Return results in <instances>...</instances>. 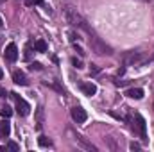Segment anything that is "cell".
I'll use <instances>...</instances> for the list:
<instances>
[{
	"instance_id": "obj_9",
	"label": "cell",
	"mask_w": 154,
	"mask_h": 152,
	"mask_svg": "<svg viewBox=\"0 0 154 152\" xmlns=\"http://www.w3.org/2000/svg\"><path fill=\"white\" fill-rule=\"evenodd\" d=\"M142 59V54L140 52H129L125 57H124V63L125 65H134V63H138Z\"/></svg>"
},
{
	"instance_id": "obj_3",
	"label": "cell",
	"mask_w": 154,
	"mask_h": 152,
	"mask_svg": "<svg viewBox=\"0 0 154 152\" xmlns=\"http://www.w3.org/2000/svg\"><path fill=\"white\" fill-rule=\"evenodd\" d=\"M90 47H91V50L95 52V54H99V56H111L113 54V50H111V47H108L104 41L100 38H97L95 34H90Z\"/></svg>"
},
{
	"instance_id": "obj_16",
	"label": "cell",
	"mask_w": 154,
	"mask_h": 152,
	"mask_svg": "<svg viewBox=\"0 0 154 152\" xmlns=\"http://www.w3.org/2000/svg\"><path fill=\"white\" fill-rule=\"evenodd\" d=\"M38 143H39V147H52V141H50L47 136H39Z\"/></svg>"
},
{
	"instance_id": "obj_7",
	"label": "cell",
	"mask_w": 154,
	"mask_h": 152,
	"mask_svg": "<svg viewBox=\"0 0 154 152\" xmlns=\"http://www.w3.org/2000/svg\"><path fill=\"white\" fill-rule=\"evenodd\" d=\"M81 91H82L84 95L91 97V95L97 93V86H95L93 82H81Z\"/></svg>"
},
{
	"instance_id": "obj_18",
	"label": "cell",
	"mask_w": 154,
	"mask_h": 152,
	"mask_svg": "<svg viewBox=\"0 0 154 152\" xmlns=\"http://www.w3.org/2000/svg\"><path fill=\"white\" fill-rule=\"evenodd\" d=\"M68 38H70V41H72V43H77V39H79V34H77L75 31H70V32H68Z\"/></svg>"
},
{
	"instance_id": "obj_21",
	"label": "cell",
	"mask_w": 154,
	"mask_h": 152,
	"mask_svg": "<svg viewBox=\"0 0 154 152\" xmlns=\"http://www.w3.org/2000/svg\"><path fill=\"white\" fill-rule=\"evenodd\" d=\"M72 65H74L75 68H82V63H81L77 57H72Z\"/></svg>"
},
{
	"instance_id": "obj_10",
	"label": "cell",
	"mask_w": 154,
	"mask_h": 152,
	"mask_svg": "<svg viewBox=\"0 0 154 152\" xmlns=\"http://www.w3.org/2000/svg\"><path fill=\"white\" fill-rule=\"evenodd\" d=\"M11 134V123L7 120H2L0 122V138H7Z\"/></svg>"
},
{
	"instance_id": "obj_24",
	"label": "cell",
	"mask_w": 154,
	"mask_h": 152,
	"mask_svg": "<svg viewBox=\"0 0 154 152\" xmlns=\"http://www.w3.org/2000/svg\"><path fill=\"white\" fill-rule=\"evenodd\" d=\"M90 72H91V74H99V68H97L95 65H91V68H90Z\"/></svg>"
},
{
	"instance_id": "obj_6",
	"label": "cell",
	"mask_w": 154,
	"mask_h": 152,
	"mask_svg": "<svg viewBox=\"0 0 154 152\" xmlns=\"http://www.w3.org/2000/svg\"><path fill=\"white\" fill-rule=\"evenodd\" d=\"M4 56H5V59H7V61L14 63V61L18 59V47H16L14 43H9V45L5 47V52H4Z\"/></svg>"
},
{
	"instance_id": "obj_23",
	"label": "cell",
	"mask_w": 154,
	"mask_h": 152,
	"mask_svg": "<svg viewBox=\"0 0 154 152\" xmlns=\"http://www.w3.org/2000/svg\"><path fill=\"white\" fill-rule=\"evenodd\" d=\"M31 70H41V65H39V63H31Z\"/></svg>"
},
{
	"instance_id": "obj_2",
	"label": "cell",
	"mask_w": 154,
	"mask_h": 152,
	"mask_svg": "<svg viewBox=\"0 0 154 152\" xmlns=\"http://www.w3.org/2000/svg\"><path fill=\"white\" fill-rule=\"evenodd\" d=\"M131 129L140 134V138L143 141H147V123H145V118L140 113H134V116L131 118Z\"/></svg>"
},
{
	"instance_id": "obj_26",
	"label": "cell",
	"mask_w": 154,
	"mask_h": 152,
	"mask_svg": "<svg viewBox=\"0 0 154 152\" xmlns=\"http://www.w3.org/2000/svg\"><path fill=\"white\" fill-rule=\"evenodd\" d=\"M2 77H4V72H2V68H0V79H2Z\"/></svg>"
},
{
	"instance_id": "obj_13",
	"label": "cell",
	"mask_w": 154,
	"mask_h": 152,
	"mask_svg": "<svg viewBox=\"0 0 154 152\" xmlns=\"http://www.w3.org/2000/svg\"><path fill=\"white\" fill-rule=\"evenodd\" d=\"M43 127V108H38V111H36V129H41Z\"/></svg>"
},
{
	"instance_id": "obj_14",
	"label": "cell",
	"mask_w": 154,
	"mask_h": 152,
	"mask_svg": "<svg viewBox=\"0 0 154 152\" xmlns=\"http://www.w3.org/2000/svg\"><path fill=\"white\" fill-rule=\"evenodd\" d=\"M34 50L36 52H47V43L43 39H36L34 41Z\"/></svg>"
},
{
	"instance_id": "obj_19",
	"label": "cell",
	"mask_w": 154,
	"mask_h": 152,
	"mask_svg": "<svg viewBox=\"0 0 154 152\" xmlns=\"http://www.w3.org/2000/svg\"><path fill=\"white\" fill-rule=\"evenodd\" d=\"M7 149H9V150H14V152H18V150H20L18 143H14V141H9V143H7Z\"/></svg>"
},
{
	"instance_id": "obj_22",
	"label": "cell",
	"mask_w": 154,
	"mask_h": 152,
	"mask_svg": "<svg viewBox=\"0 0 154 152\" xmlns=\"http://www.w3.org/2000/svg\"><path fill=\"white\" fill-rule=\"evenodd\" d=\"M32 4L41 5V4H43V0H25V5H32Z\"/></svg>"
},
{
	"instance_id": "obj_1",
	"label": "cell",
	"mask_w": 154,
	"mask_h": 152,
	"mask_svg": "<svg viewBox=\"0 0 154 152\" xmlns=\"http://www.w3.org/2000/svg\"><path fill=\"white\" fill-rule=\"evenodd\" d=\"M65 16H66V22L70 23V25H74L77 29H81V31H84V32H88V34H93L91 32V29L88 27V22L77 13L75 9H72V7H66V11H65Z\"/></svg>"
},
{
	"instance_id": "obj_25",
	"label": "cell",
	"mask_w": 154,
	"mask_h": 152,
	"mask_svg": "<svg viewBox=\"0 0 154 152\" xmlns=\"http://www.w3.org/2000/svg\"><path fill=\"white\" fill-rule=\"evenodd\" d=\"M5 95H7V93H5V90H4V88H0V97H5Z\"/></svg>"
},
{
	"instance_id": "obj_15",
	"label": "cell",
	"mask_w": 154,
	"mask_h": 152,
	"mask_svg": "<svg viewBox=\"0 0 154 152\" xmlns=\"http://www.w3.org/2000/svg\"><path fill=\"white\" fill-rule=\"evenodd\" d=\"M0 114H2V116H5V118H9V116L13 114V109H11L7 104H5V106H0Z\"/></svg>"
},
{
	"instance_id": "obj_12",
	"label": "cell",
	"mask_w": 154,
	"mask_h": 152,
	"mask_svg": "<svg viewBox=\"0 0 154 152\" xmlns=\"http://www.w3.org/2000/svg\"><path fill=\"white\" fill-rule=\"evenodd\" d=\"M75 141L81 145V147H82V149H86V150H97V149H95L91 143H88V141H86V140H84L81 134H77V136H75Z\"/></svg>"
},
{
	"instance_id": "obj_17",
	"label": "cell",
	"mask_w": 154,
	"mask_h": 152,
	"mask_svg": "<svg viewBox=\"0 0 154 152\" xmlns=\"http://www.w3.org/2000/svg\"><path fill=\"white\" fill-rule=\"evenodd\" d=\"M31 54H32V45L31 43H27V47H25V59H31Z\"/></svg>"
},
{
	"instance_id": "obj_5",
	"label": "cell",
	"mask_w": 154,
	"mask_h": 152,
	"mask_svg": "<svg viewBox=\"0 0 154 152\" xmlns=\"http://www.w3.org/2000/svg\"><path fill=\"white\" fill-rule=\"evenodd\" d=\"M72 118H74L75 123H84L86 118H88V114H86V111L81 106H75V108H72Z\"/></svg>"
},
{
	"instance_id": "obj_20",
	"label": "cell",
	"mask_w": 154,
	"mask_h": 152,
	"mask_svg": "<svg viewBox=\"0 0 154 152\" xmlns=\"http://www.w3.org/2000/svg\"><path fill=\"white\" fill-rule=\"evenodd\" d=\"M129 149H131V150H140L142 147H140V143H136V141H133V143H129Z\"/></svg>"
},
{
	"instance_id": "obj_4",
	"label": "cell",
	"mask_w": 154,
	"mask_h": 152,
	"mask_svg": "<svg viewBox=\"0 0 154 152\" xmlns=\"http://www.w3.org/2000/svg\"><path fill=\"white\" fill-rule=\"evenodd\" d=\"M13 97H14V102H16V113L20 114V116H27L29 111H31V106L20 97V95H16V93H11Z\"/></svg>"
},
{
	"instance_id": "obj_8",
	"label": "cell",
	"mask_w": 154,
	"mask_h": 152,
	"mask_svg": "<svg viewBox=\"0 0 154 152\" xmlns=\"http://www.w3.org/2000/svg\"><path fill=\"white\" fill-rule=\"evenodd\" d=\"M13 81H14L16 84H20V86H27V84H29L27 77H25V74H23L22 70H16V72H13Z\"/></svg>"
},
{
	"instance_id": "obj_11",
	"label": "cell",
	"mask_w": 154,
	"mask_h": 152,
	"mask_svg": "<svg viewBox=\"0 0 154 152\" xmlns=\"http://www.w3.org/2000/svg\"><path fill=\"white\" fill-rule=\"evenodd\" d=\"M129 99H136V100H140L142 97H143V90L142 88H131V90H127V93H125Z\"/></svg>"
},
{
	"instance_id": "obj_27",
	"label": "cell",
	"mask_w": 154,
	"mask_h": 152,
	"mask_svg": "<svg viewBox=\"0 0 154 152\" xmlns=\"http://www.w3.org/2000/svg\"><path fill=\"white\" fill-rule=\"evenodd\" d=\"M2 25H4V20H2V18H0V27H2Z\"/></svg>"
}]
</instances>
